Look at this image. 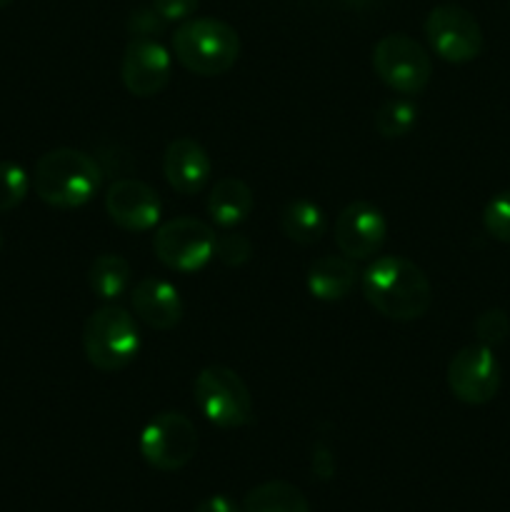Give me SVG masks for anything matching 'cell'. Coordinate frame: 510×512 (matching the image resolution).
I'll return each mask as SVG.
<instances>
[{"label": "cell", "instance_id": "f546056e", "mask_svg": "<svg viewBox=\"0 0 510 512\" xmlns=\"http://www.w3.org/2000/svg\"><path fill=\"white\" fill-rule=\"evenodd\" d=\"M345 5H350V8H365V5H370L373 0H343Z\"/></svg>", "mask_w": 510, "mask_h": 512}, {"label": "cell", "instance_id": "44dd1931", "mask_svg": "<svg viewBox=\"0 0 510 512\" xmlns=\"http://www.w3.org/2000/svg\"><path fill=\"white\" fill-rule=\"evenodd\" d=\"M418 115V105H415L408 95H403V98L385 100V103L375 110L373 123L375 130H378L383 138H405V135L418 125Z\"/></svg>", "mask_w": 510, "mask_h": 512}, {"label": "cell", "instance_id": "7402d4cb", "mask_svg": "<svg viewBox=\"0 0 510 512\" xmlns=\"http://www.w3.org/2000/svg\"><path fill=\"white\" fill-rule=\"evenodd\" d=\"M30 190V178L23 165L13 160H0V213H10L25 200Z\"/></svg>", "mask_w": 510, "mask_h": 512}, {"label": "cell", "instance_id": "1f68e13d", "mask_svg": "<svg viewBox=\"0 0 510 512\" xmlns=\"http://www.w3.org/2000/svg\"><path fill=\"white\" fill-rule=\"evenodd\" d=\"M0 248H3V233H0Z\"/></svg>", "mask_w": 510, "mask_h": 512}, {"label": "cell", "instance_id": "7c38bea8", "mask_svg": "<svg viewBox=\"0 0 510 512\" xmlns=\"http://www.w3.org/2000/svg\"><path fill=\"white\" fill-rule=\"evenodd\" d=\"M173 75V58L155 38H133L123 53L120 78L125 90L135 98H153Z\"/></svg>", "mask_w": 510, "mask_h": 512}, {"label": "cell", "instance_id": "f1b7e54d", "mask_svg": "<svg viewBox=\"0 0 510 512\" xmlns=\"http://www.w3.org/2000/svg\"><path fill=\"white\" fill-rule=\"evenodd\" d=\"M193 512H243V508L228 495H210V498L200 500Z\"/></svg>", "mask_w": 510, "mask_h": 512}, {"label": "cell", "instance_id": "3957f363", "mask_svg": "<svg viewBox=\"0 0 510 512\" xmlns=\"http://www.w3.org/2000/svg\"><path fill=\"white\" fill-rule=\"evenodd\" d=\"M173 55L195 75H223L240 58L238 30L218 18H188L175 28Z\"/></svg>", "mask_w": 510, "mask_h": 512}, {"label": "cell", "instance_id": "30bf717a", "mask_svg": "<svg viewBox=\"0 0 510 512\" xmlns=\"http://www.w3.org/2000/svg\"><path fill=\"white\" fill-rule=\"evenodd\" d=\"M448 388L465 405H485L498 395L500 363L488 345H465L448 363Z\"/></svg>", "mask_w": 510, "mask_h": 512}, {"label": "cell", "instance_id": "4dcf8cb0", "mask_svg": "<svg viewBox=\"0 0 510 512\" xmlns=\"http://www.w3.org/2000/svg\"><path fill=\"white\" fill-rule=\"evenodd\" d=\"M10 3H13V0H0V10H3V8H8Z\"/></svg>", "mask_w": 510, "mask_h": 512}, {"label": "cell", "instance_id": "ffe728a7", "mask_svg": "<svg viewBox=\"0 0 510 512\" xmlns=\"http://www.w3.org/2000/svg\"><path fill=\"white\" fill-rule=\"evenodd\" d=\"M130 280H133V268L123 255L105 253L90 263L88 285L105 303H115L120 295L128 293Z\"/></svg>", "mask_w": 510, "mask_h": 512}, {"label": "cell", "instance_id": "83f0119b", "mask_svg": "<svg viewBox=\"0 0 510 512\" xmlns=\"http://www.w3.org/2000/svg\"><path fill=\"white\" fill-rule=\"evenodd\" d=\"M310 470H313V478L323 480V483H328L335 475V455L325 443H318L313 448V455H310Z\"/></svg>", "mask_w": 510, "mask_h": 512}, {"label": "cell", "instance_id": "7a4b0ae2", "mask_svg": "<svg viewBox=\"0 0 510 512\" xmlns=\"http://www.w3.org/2000/svg\"><path fill=\"white\" fill-rule=\"evenodd\" d=\"M103 183V168L93 155L75 148H55L40 155L33 170L35 195L58 210L83 208Z\"/></svg>", "mask_w": 510, "mask_h": 512}, {"label": "cell", "instance_id": "d4e9b609", "mask_svg": "<svg viewBox=\"0 0 510 512\" xmlns=\"http://www.w3.org/2000/svg\"><path fill=\"white\" fill-rule=\"evenodd\" d=\"M215 260H220L228 268H240L253 258V243L243 233H220L215 238Z\"/></svg>", "mask_w": 510, "mask_h": 512}, {"label": "cell", "instance_id": "cb8c5ba5", "mask_svg": "<svg viewBox=\"0 0 510 512\" xmlns=\"http://www.w3.org/2000/svg\"><path fill=\"white\" fill-rule=\"evenodd\" d=\"M510 335V318L505 310L490 308L485 313L478 315L475 320V338L480 345H488V348H498L508 340Z\"/></svg>", "mask_w": 510, "mask_h": 512}, {"label": "cell", "instance_id": "9a60e30c", "mask_svg": "<svg viewBox=\"0 0 510 512\" xmlns=\"http://www.w3.org/2000/svg\"><path fill=\"white\" fill-rule=\"evenodd\" d=\"M135 315L153 330H173L183 320L185 305L178 288L163 278H143L130 290Z\"/></svg>", "mask_w": 510, "mask_h": 512}, {"label": "cell", "instance_id": "5b68a950", "mask_svg": "<svg viewBox=\"0 0 510 512\" xmlns=\"http://www.w3.org/2000/svg\"><path fill=\"white\" fill-rule=\"evenodd\" d=\"M193 400L205 420L223 430L243 428L253 420V395L235 370L208 365L193 383Z\"/></svg>", "mask_w": 510, "mask_h": 512}, {"label": "cell", "instance_id": "4316f807", "mask_svg": "<svg viewBox=\"0 0 510 512\" xmlns=\"http://www.w3.org/2000/svg\"><path fill=\"white\" fill-rule=\"evenodd\" d=\"M200 0H153V8L158 10L160 18L173 23V20H188L198 10Z\"/></svg>", "mask_w": 510, "mask_h": 512}, {"label": "cell", "instance_id": "e0dca14e", "mask_svg": "<svg viewBox=\"0 0 510 512\" xmlns=\"http://www.w3.org/2000/svg\"><path fill=\"white\" fill-rule=\"evenodd\" d=\"M255 208V195L250 190V185L240 178H223L213 185L208 195V210L210 220H213L218 228H235V225L245 223L250 218Z\"/></svg>", "mask_w": 510, "mask_h": 512}, {"label": "cell", "instance_id": "4fadbf2b", "mask_svg": "<svg viewBox=\"0 0 510 512\" xmlns=\"http://www.w3.org/2000/svg\"><path fill=\"white\" fill-rule=\"evenodd\" d=\"M158 193L138 178H118L105 193V213L128 233H148L160 223Z\"/></svg>", "mask_w": 510, "mask_h": 512}, {"label": "cell", "instance_id": "277c9868", "mask_svg": "<svg viewBox=\"0 0 510 512\" xmlns=\"http://www.w3.org/2000/svg\"><path fill=\"white\" fill-rule=\"evenodd\" d=\"M140 350V330L133 315L115 303L93 310L83 325V353L95 370L118 373Z\"/></svg>", "mask_w": 510, "mask_h": 512}, {"label": "cell", "instance_id": "8992f818", "mask_svg": "<svg viewBox=\"0 0 510 512\" xmlns=\"http://www.w3.org/2000/svg\"><path fill=\"white\" fill-rule=\"evenodd\" d=\"M373 70L380 83L398 95H418L433 78V60L428 50L405 33H390L375 43Z\"/></svg>", "mask_w": 510, "mask_h": 512}, {"label": "cell", "instance_id": "603a6c76", "mask_svg": "<svg viewBox=\"0 0 510 512\" xmlns=\"http://www.w3.org/2000/svg\"><path fill=\"white\" fill-rule=\"evenodd\" d=\"M483 228L498 243H510V190L488 200L483 208Z\"/></svg>", "mask_w": 510, "mask_h": 512}, {"label": "cell", "instance_id": "6da1fadb", "mask_svg": "<svg viewBox=\"0 0 510 512\" xmlns=\"http://www.w3.org/2000/svg\"><path fill=\"white\" fill-rule=\"evenodd\" d=\"M360 290L383 318L400 323L423 318L433 303V288L425 270L400 255L375 258L360 275Z\"/></svg>", "mask_w": 510, "mask_h": 512}, {"label": "cell", "instance_id": "484cf974", "mask_svg": "<svg viewBox=\"0 0 510 512\" xmlns=\"http://www.w3.org/2000/svg\"><path fill=\"white\" fill-rule=\"evenodd\" d=\"M165 25H168V20L160 18L158 10L150 5V8H138L130 13L128 33L133 35V38H155L158 40V35L163 33Z\"/></svg>", "mask_w": 510, "mask_h": 512}, {"label": "cell", "instance_id": "2e32d148", "mask_svg": "<svg viewBox=\"0 0 510 512\" xmlns=\"http://www.w3.org/2000/svg\"><path fill=\"white\" fill-rule=\"evenodd\" d=\"M305 283L315 300L338 303L353 293L355 283H358V270H355L353 260L345 255H323L310 265Z\"/></svg>", "mask_w": 510, "mask_h": 512}, {"label": "cell", "instance_id": "ba28073f", "mask_svg": "<svg viewBox=\"0 0 510 512\" xmlns=\"http://www.w3.org/2000/svg\"><path fill=\"white\" fill-rule=\"evenodd\" d=\"M215 233L198 218H173L155 228V258L173 273H198L215 255Z\"/></svg>", "mask_w": 510, "mask_h": 512}, {"label": "cell", "instance_id": "5bb4252c", "mask_svg": "<svg viewBox=\"0 0 510 512\" xmlns=\"http://www.w3.org/2000/svg\"><path fill=\"white\" fill-rule=\"evenodd\" d=\"M163 175L175 193L198 195L213 175V163L198 140L175 138L163 153Z\"/></svg>", "mask_w": 510, "mask_h": 512}, {"label": "cell", "instance_id": "52a82bcc", "mask_svg": "<svg viewBox=\"0 0 510 512\" xmlns=\"http://www.w3.org/2000/svg\"><path fill=\"white\" fill-rule=\"evenodd\" d=\"M140 458L160 473L185 468L198 453V430L188 415L165 410L143 428L138 440Z\"/></svg>", "mask_w": 510, "mask_h": 512}, {"label": "cell", "instance_id": "ac0fdd59", "mask_svg": "<svg viewBox=\"0 0 510 512\" xmlns=\"http://www.w3.org/2000/svg\"><path fill=\"white\" fill-rule=\"evenodd\" d=\"M280 230L295 245H315L328 230V215L318 203L308 198H295L280 210Z\"/></svg>", "mask_w": 510, "mask_h": 512}, {"label": "cell", "instance_id": "d6986e66", "mask_svg": "<svg viewBox=\"0 0 510 512\" xmlns=\"http://www.w3.org/2000/svg\"><path fill=\"white\" fill-rule=\"evenodd\" d=\"M240 508L243 512H310V503L295 485L268 480L248 490Z\"/></svg>", "mask_w": 510, "mask_h": 512}, {"label": "cell", "instance_id": "8fae6325", "mask_svg": "<svg viewBox=\"0 0 510 512\" xmlns=\"http://www.w3.org/2000/svg\"><path fill=\"white\" fill-rule=\"evenodd\" d=\"M335 245L350 260H370L380 253L388 238V220L373 203L355 200L335 218Z\"/></svg>", "mask_w": 510, "mask_h": 512}, {"label": "cell", "instance_id": "9c48e42d", "mask_svg": "<svg viewBox=\"0 0 510 512\" xmlns=\"http://www.w3.org/2000/svg\"><path fill=\"white\" fill-rule=\"evenodd\" d=\"M425 38L430 48L440 60L453 65L470 63L483 53V30L475 20L473 13H468L460 5H438L425 18Z\"/></svg>", "mask_w": 510, "mask_h": 512}]
</instances>
